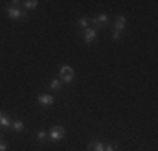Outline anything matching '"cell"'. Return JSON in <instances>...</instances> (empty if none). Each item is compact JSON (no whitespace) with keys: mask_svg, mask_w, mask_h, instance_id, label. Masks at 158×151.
Masks as SVG:
<instances>
[{"mask_svg":"<svg viewBox=\"0 0 158 151\" xmlns=\"http://www.w3.org/2000/svg\"><path fill=\"white\" fill-rule=\"evenodd\" d=\"M74 79V69L71 66H61L59 69V81L64 82V84H69Z\"/></svg>","mask_w":158,"mask_h":151,"instance_id":"6da1fadb","label":"cell"},{"mask_svg":"<svg viewBox=\"0 0 158 151\" xmlns=\"http://www.w3.org/2000/svg\"><path fill=\"white\" fill-rule=\"evenodd\" d=\"M7 15H9L12 20H24V18L27 17V14H25L24 10H20L19 7H15V5L7 7Z\"/></svg>","mask_w":158,"mask_h":151,"instance_id":"7a4b0ae2","label":"cell"},{"mask_svg":"<svg viewBox=\"0 0 158 151\" xmlns=\"http://www.w3.org/2000/svg\"><path fill=\"white\" fill-rule=\"evenodd\" d=\"M66 136V128L64 126H54L49 133V139L51 141H61V139Z\"/></svg>","mask_w":158,"mask_h":151,"instance_id":"3957f363","label":"cell"},{"mask_svg":"<svg viewBox=\"0 0 158 151\" xmlns=\"http://www.w3.org/2000/svg\"><path fill=\"white\" fill-rule=\"evenodd\" d=\"M91 22H93V25H94L96 29H101V27H104V25H106L108 22H110V17H108L106 14H99L98 17L93 18Z\"/></svg>","mask_w":158,"mask_h":151,"instance_id":"277c9868","label":"cell"},{"mask_svg":"<svg viewBox=\"0 0 158 151\" xmlns=\"http://www.w3.org/2000/svg\"><path fill=\"white\" fill-rule=\"evenodd\" d=\"M96 37H98V34H96L94 29H91V27L84 29V42H86V44H91L93 40L96 39Z\"/></svg>","mask_w":158,"mask_h":151,"instance_id":"5b68a950","label":"cell"},{"mask_svg":"<svg viewBox=\"0 0 158 151\" xmlns=\"http://www.w3.org/2000/svg\"><path fill=\"white\" fill-rule=\"evenodd\" d=\"M37 103L42 104V106H52L54 104V97H52L51 94H42V96L37 97Z\"/></svg>","mask_w":158,"mask_h":151,"instance_id":"8992f818","label":"cell"},{"mask_svg":"<svg viewBox=\"0 0 158 151\" xmlns=\"http://www.w3.org/2000/svg\"><path fill=\"white\" fill-rule=\"evenodd\" d=\"M10 126H12V119H10L9 116L5 114V112L0 111V128H3V129H9Z\"/></svg>","mask_w":158,"mask_h":151,"instance_id":"52a82bcc","label":"cell"},{"mask_svg":"<svg viewBox=\"0 0 158 151\" xmlns=\"http://www.w3.org/2000/svg\"><path fill=\"white\" fill-rule=\"evenodd\" d=\"M125 25H126V17L118 15V17H116V22H114V29L113 30H119V32H121V30L125 29Z\"/></svg>","mask_w":158,"mask_h":151,"instance_id":"ba28073f","label":"cell"},{"mask_svg":"<svg viewBox=\"0 0 158 151\" xmlns=\"http://www.w3.org/2000/svg\"><path fill=\"white\" fill-rule=\"evenodd\" d=\"M88 151H104V145L101 141H91L88 145Z\"/></svg>","mask_w":158,"mask_h":151,"instance_id":"9c48e42d","label":"cell"},{"mask_svg":"<svg viewBox=\"0 0 158 151\" xmlns=\"http://www.w3.org/2000/svg\"><path fill=\"white\" fill-rule=\"evenodd\" d=\"M10 129H14V131H22V129H24V123H22L20 119L12 121V126H10Z\"/></svg>","mask_w":158,"mask_h":151,"instance_id":"30bf717a","label":"cell"},{"mask_svg":"<svg viewBox=\"0 0 158 151\" xmlns=\"http://www.w3.org/2000/svg\"><path fill=\"white\" fill-rule=\"evenodd\" d=\"M37 3H39L37 0H25V2H24V7H25L27 10H34V9H37Z\"/></svg>","mask_w":158,"mask_h":151,"instance_id":"8fae6325","label":"cell"},{"mask_svg":"<svg viewBox=\"0 0 158 151\" xmlns=\"http://www.w3.org/2000/svg\"><path fill=\"white\" fill-rule=\"evenodd\" d=\"M49 86H51V89H54V91H61L62 89V82L59 81V79H52Z\"/></svg>","mask_w":158,"mask_h":151,"instance_id":"7c38bea8","label":"cell"},{"mask_svg":"<svg viewBox=\"0 0 158 151\" xmlns=\"http://www.w3.org/2000/svg\"><path fill=\"white\" fill-rule=\"evenodd\" d=\"M35 138H37V141H39V143H46L49 139V134L46 133V131H39V133L35 134Z\"/></svg>","mask_w":158,"mask_h":151,"instance_id":"4fadbf2b","label":"cell"},{"mask_svg":"<svg viewBox=\"0 0 158 151\" xmlns=\"http://www.w3.org/2000/svg\"><path fill=\"white\" fill-rule=\"evenodd\" d=\"M104 151H119L116 145H104Z\"/></svg>","mask_w":158,"mask_h":151,"instance_id":"5bb4252c","label":"cell"},{"mask_svg":"<svg viewBox=\"0 0 158 151\" xmlns=\"http://www.w3.org/2000/svg\"><path fill=\"white\" fill-rule=\"evenodd\" d=\"M88 18H81V20H79V27H82V29H88Z\"/></svg>","mask_w":158,"mask_h":151,"instance_id":"9a60e30c","label":"cell"},{"mask_svg":"<svg viewBox=\"0 0 158 151\" xmlns=\"http://www.w3.org/2000/svg\"><path fill=\"white\" fill-rule=\"evenodd\" d=\"M121 35H123V32H119V30H113V39L114 40L121 39Z\"/></svg>","mask_w":158,"mask_h":151,"instance_id":"2e32d148","label":"cell"},{"mask_svg":"<svg viewBox=\"0 0 158 151\" xmlns=\"http://www.w3.org/2000/svg\"><path fill=\"white\" fill-rule=\"evenodd\" d=\"M0 151H7V145L2 141V139H0Z\"/></svg>","mask_w":158,"mask_h":151,"instance_id":"e0dca14e","label":"cell"}]
</instances>
